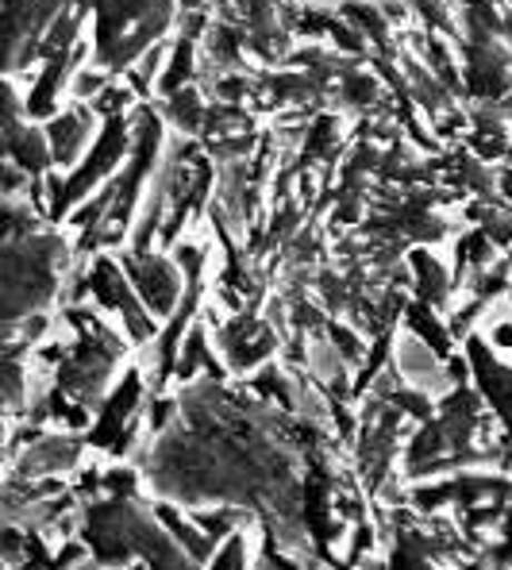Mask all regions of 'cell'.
Instances as JSON below:
<instances>
[{"label": "cell", "instance_id": "obj_1", "mask_svg": "<svg viewBox=\"0 0 512 570\" xmlns=\"http://www.w3.org/2000/svg\"><path fill=\"white\" fill-rule=\"evenodd\" d=\"M124 271H128L131 285L142 297V305L158 316H170L181 308V293L189 289L186 271H178L174 263H166L163 255H150V250H131V255L120 258Z\"/></svg>", "mask_w": 512, "mask_h": 570}, {"label": "cell", "instance_id": "obj_2", "mask_svg": "<svg viewBox=\"0 0 512 570\" xmlns=\"http://www.w3.org/2000/svg\"><path fill=\"white\" fill-rule=\"evenodd\" d=\"M466 355L477 374V385H482V397L498 409V421L505 428V471H512V371L501 358H493V351L485 347L482 335H470Z\"/></svg>", "mask_w": 512, "mask_h": 570}, {"label": "cell", "instance_id": "obj_3", "mask_svg": "<svg viewBox=\"0 0 512 570\" xmlns=\"http://www.w3.org/2000/svg\"><path fill=\"white\" fill-rule=\"evenodd\" d=\"M89 440L70 432H55V435H36V448L23 451V459H12V478L23 482H39V478H55L78 466L81 451Z\"/></svg>", "mask_w": 512, "mask_h": 570}, {"label": "cell", "instance_id": "obj_4", "mask_svg": "<svg viewBox=\"0 0 512 570\" xmlns=\"http://www.w3.org/2000/svg\"><path fill=\"white\" fill-rule=\"evenodd\" d=\"M97 136V116L89 108H73V112H62L47 124V139H50V155H55V166H73L81 155H86L89 139Z\"/></svg>", "mask_w": 512, "mask_h": 570}, {"label": "cell", "instance_id": "obj_5", "mask_svg": "<svg viewBox=\"0 0 512 570\" xmlns=\"http://www.w3.org/2000/svg\"><path fill=\"white\" fill-rule=\"evenodd\" d=\"M208 567L213 570H247V540H243V532H232L228 543L208 559Z\"/></svg>", "mask_w": 512, "mask_h": 570}]
</instances>
